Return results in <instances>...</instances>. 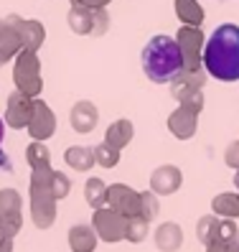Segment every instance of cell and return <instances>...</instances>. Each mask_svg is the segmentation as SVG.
Listing matches in <instances>:
<instances>
[{
    "mask_svg": "<svg viewBox=\"0 0 239 252\" xmlns=\"http://www.w3.org/2000/svg\"><path fill=\"white\" fill-rule=\"evenodd\" d=\"M13 82L16 90H21L28 97H38L43 90V79H41V62L36 51L21 49L16 54V64H13Z\"/></svg>",
    "mask_w": 239,
    "mask_h": 252,
    "instance_id": "4",
    "label": "cell"
},
{
    "mask_svg": "<svg viewBox=\"0 0 239 252\" xmlns=\"http://www.w3.org/2000/svg\"><path fill=\"white\" fill-rule=\"evenodd\" d=\"M160 212V204H158V194H153V191H143L140 194V217L153 221Z\"/></svg>",
    "mask_w": 239,
    "mask_h": 252,
    "instance_id": "28",
    "label": "cell"
},
{
    "mask_svg": "<svg viewBox=\"0 0 239 252\" xmlns=\"http://www.w3.org/2000/svg\"><path fill=\"white\" fill-rule=\"evenodd\" d=\"M145 77L155 84H168L183 69V54L178 41L171 36H153L140 54Z\"/></svg>",
    "mask_w": 239,
    "mask_h": 252,
    "instance_id": "2",
    "label": "cell"
},
{
    "mask_svg": "<svg viewBox=\"0 0 239 252\" xmlns=\"http://www.w3.org/2000/svg\"><path fill=\"white\" fill-rule=\"evenodd\" d=\"M107 206L122 217H135L140 214V194L127 184H112L107 186Z\"/></svg>",
    "mask_w": 239,
    "mask_h": 252,
    "instance_id": "8",
    "label": "cell"
},
{
    "mask_svg": "<svg viewBox=\"0 0 239 252\" xmlns=\"http://www.w3.org/2000/svg\"><path fill=\"white\" fill-rule=\"evenodd\" d=\"M224 160H227V166L239 168V140L232 143V145L227 148V153H224Z\"/></svg>",
    "mask_w": 239,
    "mask_h": 252,
    "instance_id": "34",
    "label": "cell"
},
{
    "mask_svg": "<svg viewBox=\"0 0 239 252\" xmlns=\"http://www.w3.org/2000/svg\"><path fill=\"white\" fill-rule=\"evenodd\" d=\"M168 84H171L173 99L176 102H183L191 94H196V92L204 90V84H206V69H181Z\"/></svg>",
    "mask_w": 239,
    "mask_h": 252,
    "instance_id": "7",
    "label": "cell"
},
{
    "mask_svg": "<svg viewBox=\"0 0 239 252\" xmlns=\"http://www.w3.org/2000/svg\"><path fill=\"white\" fill-rule=\"evenodd\" d=\"M69 123L77 132H92L97 127V107L89 99H79L69 112Z\"/></svg>",
    "mask_w": 239,
    "mask_h": 252,
    "instance_id": "14",
    "label": "cell"
},
{
    "mask_svg": "<svg viewBox=\"0 0 239 252\" xmlns=\"http://www.w3.org/2000/svg\"><path fill=\"white\" fill-rule=\"evenodd\" d=\"M227 245H229V252H239V237L232 240V242H227Z\"/></svg>",
    "mask_w": 239,
    "mask_h": 252,
    "instance_id": "40",
    "label": "cell"
},
{
    "mask_svg": "<svg viewBox=\"0 0 239 252\" xmlns=\"http://www.w3.org/2000/svg\"><path fill=\"white\" fill-rule=\"evenodd\" d=\"M94 163H99L102 168H115L120 163V148L110 145L107 140L94 145Z\"/></svg>",
    "mask_w": 239,
    "mask_h": 252,
    "instance_id": "26",
    "label": "cell"
},
{
    "mask_svg": "<svg viewBox=\"0 0 239 252\" xmlns=\"http://www.w3.org/2000/svg\"><path fill=\"white\" fill-rule=\"evenodd\" d=\"M10 59H13V56H8L5 51H0V66H5V64L10 62Z\"/></svg>",
    "mask_w": 239,
    "mask_h": 252,
    "instance_id": "41",
    "label": "cell"
},
{
    "mask_svg": "<svg viewBox=\"0 0 239 252\" xmlns=\"http://www.w3.org/2000/svg\"><path fill=\"white\" fill-rule=\"evenodd\" d=\"M26 160H28V166H31V168L49 166V163H51V153H49V148L43 145V140H33L31 145L26 148Z\"/></svg>",
    "mask_w": 239,
    "mask_h": 252,
    "instance_id": "27",
    "label": "cell"
},
{
    "mask_svg": "<svg viewBox=\"0 0 239 252\" xmlns=\"http://www.w3.org/2000/svg\"><path fill=\"white\" fill-rule=\"evenodd\" d=\"M3 135H5V120L0 117V145H3ZM0 168L10 171V160L5 158V153H3V151H0Z\"/></svg>",
    "mask_w": 239,
    "mask_h": 252,
    "instance_id": "36",
    "label": "cell"
},
{
    "mask_svg": "<svg viewBox=\"0 0 239 252\" xmlns=\"http://www.w3.org/2000/svg\"><path fill=\"white\" fill-rule=\"evenodd\" d=\"M181 184H183V173L176 166H160L150 173V191L158 196L176 194V191L181 189Z\"/></svg>",
    "mask_w": 239,
    "mask_h": 252,
    "instance_id": "11",
    "label": "cell"
},
{
    "mask_svg": "<svg viewBox=\"0 0 239 252\" xmlns=\"http://www.w3.org/2000/svg\"><path fill=\"white\" fill-rule=\"evenodd\" d=\"M148 232H150V221H148V219H143L140 214L127 217V224H125V240L127 242L140 245L145 237H148Z\"/></svg>",
    "mask_w": 239,
    "mask_h": 252,
    "instance_id": "25",
    "label": "cell"
},
{
    "mask_svg": "<svg viewBox=\"0 0 239 252\" xmlns=\"http://www.w3.org/2000/svg\"><path fill=\"white\" fill-rule=\"evenodd\" d=\"M132 132H135V127H132L130 120H115V123L107 127V135H104V140L122 151V148L132 140Z\"/></svg>",
    "mask_w": 239,
    "mask_h": 252,
    "instance_id": "22",
    "label": "cell"
},
{
    "mask_svg": "<svg viewBox=\"0 0 239 252\" xmlns=\"http://www.w3.org/2000/svg\"><path fill=\"white\" fill-rule=\"evenodd\" d=\"M51 166H36L31 171V219L38 229H49L56 221V196L51 191Z\"/></svg>",
    "mask_w": 239,
    "mask_h": 252,
    "instance_id": "3",
    "label": "cell"
},
{
    "mask_svg": "<svg viewBox=\"0 0 239 252\" xmlns=\"http://www.w3.org/2000/svg\"><path fill=\"white\" fill-rule=\"evenodd\" d=\"M31 110H33V97H28L21 90H16V92H10V97H8V107H5V117H3V120L13 130L28 127Z\"/></svg>",
    "mask_w": 239,
    "mask_h": 252,
    "instance_id": "10",
    "label": "cell"
},
{
    "mask_svg": "<svg viewBox=\"0 0 239 252\" xmlns=\"http://www.w3.org/2000/svg\"><path fill=\"white\" fill-rule=\"evenodd\" d=\"M64 160H66V166L74 168V171H89L94 166V148H89V145H71V148H66Z\"/></svg>",
    "mask_w": 239,
    "mask_h": 252,
    "instance_id": "18",
    "label": "cell"
},
{
    "mask_svg": "<svg viewBox=\"0 0 239 252\" xmlns=\"http://www.w3.org/2000/svg\"><path fill=\"white\" fill-rule=\"evenodd\" d=\"M125 224H127V217L110 209V206L94 209V214H92V227H94L99 240L107 242V245H115L120 240H125Z\"/></svg>",
    "mask_w": 239,
    "mask_h": 252,
    "instance_id": "5",
    "label": "cell"
},
{
    "mask_svg": "<svg viewBox=\"0 0 239 252\" xmlns=\"http://www.w3.org/2000/svg\"><path fill=\"white\" fill-rule=\"evenodd\" d=\"M107 28H110L107 8H92V36H104Z\"/></svg>",
    "mask_w": 239,
    "mask_h": 252,
    "instance_id": "32",
    "label": "cell"
},
{
    "mask_svg": "<svg viewBox=\"0 0 239 252\" xmlns=\"http://www.w3.org/2000/svg\"><path fill=\"white\" fill-rule=\"evenodd\" d=\"M234 186H237V191H239V168H237V173H234Z\"/></svg>",
    "mask_w": 239,
    "mask_h": 252,
    "instance_id": "42",
    "label": "cell"
},
{
    "mask_svg": "<svg viewBox=\"0 0 239 252\" xmlns=\"http://www.w3.org/2000/svg\"><path fill=\"white\" fill-rule=\"evenodd\" d=\"M183 54V69H204V33L199 26H181L176 36Z\"/></svg>",
    "mask_w": 239,
    "mask_h": 252,
    "instance_id": "6",
    "label": "cell"
},
{
    "mask_svg": "<svg viewBox=\"0 0 239 252\" xmlns=\"http://www.w3.org/2000/svg\"><path fill=\"white\" fill-rule=\"evenodd\" d=\"M0 227L8 237H16L23 227V214L21 212H8V214H0Z\"/></svg>",
    "mask_w": 239,
    "mask_h": 252,
    "instance_id": "30",
    "label": "cell"
},
{
    "mask_svg": "<svg viewBox=\"0 0 239 252\" xmlns=\"http://www.w3.org/2000/svg\"><path fill=\"white\" fill-rule=\"evenodd\" d=\"M21 49H23V43H21V36H18L16 21H13V16H8L5 21H0V51H5L8 56L16 59V54Z\"/></svg>",
    "mask_w": 239,
    "mask_h": 252,
    "instance_id": "17",
    "label": "cell"
},
{
    "mask_svg": "<svg viewBox=\"0 0 239 252\" xmlns=\"http://www.w3.org/2000/svg\"><path fill=\"white\" fill-rule=\"evenodd\" d=\"M206 252H229V245L227 242H211V245H206Z\"/></svg>",
    "mask_w": 239,
    "mask_h": 252,
    "instance_id": "39",
    "label": "cell"
},
{
    "mask_svg": "<svg viewBox=\"0 0 239 252\" xmlns=\"http://www.w3.org/2000/svg\"><path fill=\"white\" fill-rule=\"evenodd\" d=\"M13 21H16V28H18V36H21L23 49L38 51L41 43L46 41V28H43V23L41 21H23L18 16H13Z\"/></svg>",
    "mask_w": 239,
    "mask_h": 252,
    "instance_id": "13",
    "label": "cell"
},
{
    "mask_svg": "<svg viewBox=\"0 0 239 252\" xmlns=\"http://www.w3.org/2000/svg\"><path fill=\"white\" fill-rule=\"evenodd\" d=\"M219 221L221 219L216 214H206L196 221V237L204 247L211 245V242H219Z\"/></svg>",
    "mask_w": 239,
    "mask_h": 252,
    "instance_id": "23",
    "label": "cell"
},
{
    "mask_svg": "<svg viewBox=\"0 0 239 252\" xmlns=\"http://www.w3.org/2000/svg\"><path fill=\"white\" fill-rule=\"evenodd\" d=\"M204 69L219 82H239V26L224 23L204 43Z\"/></svg>",
    "mask_w": 239,
    "mask_h": 252,
    "instance_id": "1",
    "label": "cell"
},
{
    "mask_svg": "<svg viewBox=\"0 0 239 252\" xmlns=\"http://www.w3.org/2000/svg\"><path fill=\"white\" fill-rule=\"evenodd\" d=\"M211 209H214V214L221 217V219H237V217H239V194L224 191V194L214 196Z\"/></svg>",
    "mask_w": 239,
    "mask_h": 252,
    "instance_id": "21",
    "label": "cell"
},
{
    "mask_svg": "<svg viewBox=\"0 0 239 252\" xmlns=\"http://www.w3.org/2000/svg\"><path fill=\"white\" fill-rule=\"evenodd\" d=\"M21 212V194L16 189H0V214Z\"/></svg>",
    "mask_w": 239,
    "mask_h": 252,
    "instance_id": "29",
    "label": "cell"
},
{
    "mask_svg": "<svg viewBox=\"0 0 239 252\" xmlns=\"http://www.w3.org/2000/svg\"><path fill=\"white\" fill-rule=\"evenodd\" d=\"M176 16L183 26H201L204 23V8L199 0H176Z\"/></svg>",
    "mask_w": 239,
    "mask_h": 252,
    "instance_id": "19",
    "label": "cell"
},
{
    "mask_svg": "<svg viewBox=\"0 0 239 252\" xmlns=\"http://www.w3.org/2000/svg\"><path fill=\"white\" fill-rule=\"evenodd\" d=\"M196 127H199V112H193L186 105H178V110L171 112L168 117V130L178 140H188L196 135Z\"/></svg>",
    "mask_w": 239,
    "mask_h": 252,
    "instance_id": "12",
    "label": "cell"
},
{
    "mask_svg": "<svg viewBox=\"0 0 239 252\" xmlns=\"http://www.w3.org/2000/svg\"><path fill=\"white\" fill-rule=\"evenodd\" d=\"M97 232L92 224H74L69 229V247L71 252H94L97 247Z\"/></svg>",
    "mask_w": 239,
    "mask_h": 252,
    "instance_id": "16",
    "label": "cell"
},
{
    "mask_svg": "<svg viewBox=\"0 0 239 252\" xmlns=\"http://www.w3.org/2000/svg\"><path fill=\"white\" fill-rule=\"evenodd\" d=\"M51 191H54V196L56 201H61L69 196V191H71V181H69V176L61 173V171H54V179H51Z\"/></svg>",
    "mask_w": 239,
    "mask_h": 252,
    "instance_id": "31",
    "label": "cell"
},
{
    "mask_svg": "<svg viewBox=\"0 0 239 252\" xmlns=\"http://www.w3.org/2000/svg\"><path fill=\"white\" fill-rule=\"evenodd\" d=\"M0 250H13V237H8L0 227Z\"/></svg>",
    "mask_w": 239,
    "mask_h": 252,
    "instance_id": "38",
    "label": "cell"
},
{
    "mask_svg": "<svg viewBox=\"0 0 239 252\" xmlns=\"http://www.w3.org/2000/svg\"><path fill=\"white\" fill-rule=\"evenodd\" d=\"M153 237H155V247L160 252H176L183 245V229L178 227L176 221H163Z\"/></svg>",
    "mask_w": 239,
    "mask_h": 252,
    "instance_id": "15",
    "label": "cell"
},
{
    "mask_svg": "<svg viewBox=\"0 0 239 252\" xmlns=\"http://www.w3.org/2000/svg\"><path fill=\"white\" fill-rule=\"evenodd\" d=\"M69 28L79 36H92V8L71 5L69 10Z\"/></svg>",
    "mask_w": 239,
    "mask_h": 252,
    "instance_id": "20",
    "label": "cell"
},
{
    "mask_svg": "<svg viewBox=\"0 0 239 252\" xmlns=\"http://www.w3.org/2000/svg\"><path fill=\"white\" fill-rule=\"evenodd\" d=\"M239 237V229L234 224V219H221L219 221V242H232Z\"/></svg>",
    "mask_w": 239,
    "mask_h": 252,
    "instance_id": "33",
    "label": "cell"
},
{
    "mask_svg": "<svg viewBox=\"0 0 239 252\" xmlns=\"http://www.w3.org/2000/svg\"><path fill=\"white\" fill-rule=\"evenodd\" d=\"M181 105H186V107H191L193 112H199V115H201V110H204V90L196 92V94H191L188 99H183Z\"/></svg>",
    "mask_w": 239,
    "mask_h": 252,
    "instance_id": "35",
    "label": "cell"
},
{
    "mask_svg": "<svg viewBox=\"0 0 239 252\" xmlns=\"http://www.w3.org/2000/svg\"><path fill=\"white\" fill-rule=\"evenodd\" d=\"M28 132L33 140H49L56 130V117L51 107L43 99H33V110H31V120H28Z\"/></svg>",
    "mask_w": 239,
    "mask_h": 252,
    "instance_id": "9",
    "label": "cell"
},
{
    "mask_svg": "<svg viewBox=\"0 0 239 252\" xmlns=\"http://www.w3.org/2000/svg\"><path fill=\"white\" fill-rule=\"evenodd\" d=\"M71 5H87V8H104L110 0H71Z\"/></svg>",
    "mask_w": 239,
    "mask_h": 252,
    "instance_id": "37",
    "label": "cell"
},
{
    "mask_svg": "<svg viewBox=\"0 0 239 252\" xmlns=\"http://www.w3.org/2000/svg\"><path fill=\"white\" fill-rule=\"evenodd\" d=\"M84 199H87V204L92 206V209L107 206V184H104L102 179H89L84 184Z\"/></svg>",
    "mask_w": 239,
    "mask_h": 252,
    "instance_id": "24",
    "label": "cell"
}]
</instances>
